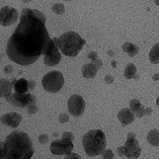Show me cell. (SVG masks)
<instances>
[{"label": "cell", "instance_id": "6da1fadb", "mask_svg": "<svg viewBox=\"0 0 159 159\" xmlns=\"http://www.w3.org/2000/svg\"><path fill=\"white\" fill-rule=\"evenodd\" d=\"M46 20V15L37 9L22 10L20 22L6 48V53L12 61L28 66L40 58L52 39Z\"/></svg>", "mask_w": 159, "mask_h": 159}, {"label": "cell", "instance_id": "d6986e66", "mask_svg": "<svg viewBox=\"0 0 159 159\" xmlns=\"http://www.w3.org/2000/svg\"><path fill=\"white\" fill-rule=\"evenodd\" d=\"M136 75V66L133 62H129L125 65L124 71V76L125 79H134Z\"/></svg>", "mask_w": 159, "mask_h": 159}, {"label": "cell", "instance_id": "60d3db41", "mask_svg": "<svg viewBox=\"0 0 159 159\" xmlns=\"http://www.w3.org/2000/svg\"><path fill=\"white\" fill-rule=\"evenodd\" d=\"M22 1H23L24 3H29V2L32 1V0H22Z\"/></svg>", "mask_w": 159, "mask_h": 159}, {"label": "cell", "instance_id": "9a60e30c", "mask_svg": "<svg viewBox=\"0 0 159 159\" xmlns=\"http://www.w3.org/2000/svg\"><path fill=\"white\" fill-rule=\"evenodd\" d=\"M13 90V83L8 79H0V98L8 97Z\"/></svg>", "mask_w": 159, "mask_h": 159}, {"label": "cell", "instance_id": "484cf974", "mask_svg": "<svg viewBox=\"0 0 159 159\" xmlns=\"http://www.w3.org/2000/svg\"><path fill=\"white\" fill-rule=\"evenodd\" d=\"M58 120H59V123H61V124H65V123H67L68 120H69V116H68V114H60L59 115V117H58Z\"/></svg>", "mask_w": 159, "mask_h": 159}, {"label": "cell", "instance_id": "b9f144b4", "mask_svg": "<svg viewBox=\"0 0 159 159\" xmlns=\"http://www.w3.org/2000/svg\"><path fill=\"white\" fill-rule=\"evenodd\" d=\"M153 1H154V3L156 5H159V0H153Z\"/></svg>", "mask_w": 159, "mask_h": 159}, {"label": "cell", "instance_id": "4fadbf2b", "mask_svg": "<svg viewBox=\"0 0 159 159\" xmlns=\"http://www.w3.org/2000/svg\"><path fill=\"white\" fill-rule=\"evenodd\" d=\"M118 119L122 125L125 127V125H129L134 122L135 119V115L131 111L130 108H124L118 113Z\"/></svg>", "mask_w": 159, "mask_h": 159}, {"label": "cell", "instance_id": "ac0fdd59", "mask_svg": "<svg viewBox=\"0 0 159 159\" xmlns=\"http://www.w3.org/2000/svg\"><path fill=\"white\" fill-rule=\"evenodd\" d=\"M146 140L152 146H159V131L155 129L149 130L146 135Z\"/></svg>", "mask_w": 159, "mask_h": 159}, {"label": "cell", "instance_id": "ffe728a7", "mask_svg": "<svg viewBox=\"0 0 159 159\" xmlns=\"http://www.w3.org/2000/svg\"><path fill=\"white\" fill-rule=\"evenodd\" d=\"M149 60L152 64L159 63V43H155V45L151 48L150 52H149Z\"/></svg>", "mask_w": 159, "mask_h": 159}, {"label": "cell", "instance_id": "4316f807", "mask_svg": "<svg viewBox=\"0 0 159 159\" xmlns=\"http://www.w3.org/2000/svg\"><path fill=\"white\" fill-rule=\"evenodd\" d=\"M134 115H135V117H138V118H142L143 116H145V108H144V106L142 105L138 111H136L135 113H134Z\"/></svg>", "mask_w": 159, "mask_h": 159}, {"label": "cell", "instance_id": "52a82bcc", "mask_svg": "<svg viewBox=\"0 0 159 159\" xmlns=\"http://www.w3.org/2000/svg\"><path fill=\"white\" fill-rule=\"evenodd\" d=\"M125 156L129 159H138L141 154V148L139 146V140L136 139V135L134 133L130 131L128 134L127 141L124 145Z\"/></svg>", "mask_w": 159, "mask_h": 159}, {"label": "cell", "instance_id": "74e56055", "mask_svg": "<svg viewBox=\"0 0 159 159\" xmlns=\"http://www.w3.org/2000/svg\"><path fill=\"white\" fill-rule=\"evenodd\" d=\"M108 56L110 57H115V53H114V52L113 51H108Z\"/></svg>", "mask_w": 159, "mask_h": 159}, {"label": "cell", "instance_id": "d4e9b609", "mask_svg": "<svg viewBox=\"0 0 159 159\" xmlns=\"http://www.w3.org/2000/svg\"><path fill=\"white\" fill-rule=\"evenodd\" d=\"M102 158L103 159H113L114 158V153L111 149H105L102 153Z\"/></svg>", "mask_w": 159, "mask_h": 159}, {"label": "cell", "instance_id": "ee69618b", "mask_svg": "<svg viewBox=\"0 0 159 159\" xmlns=\"http://www.w3.org/2000/svg\"><path fill=\"white\" fill-rule=\"evenodd\" d=\"M63 1H72V0H63Z\"/></svg>", "mask_w": 159, "mask_h": 159}, {"label": "cell", "instance_id": "7a4b0ae2", "mask_svg": "<svg viewBox=\"0 0 159 159\" xmlns=\"http://www.w3.org/2000/svg\"><path fill=\"white\" fill-rule=\"evenodd\" d=\"M4 142L7 159H31L34 155L32 139L24 131H12Z\"/></svg>", "mask_w": 159, "mask_h": 159}, {"label": "cell", "instance_id": "4dcf8cb0", "mask_svg": "<svg viewBox=\"0 0 159 159\" xmlns=\"http://www.w3.org/2000/svg\"><path fill=\"white\" fill-rule=\"evenodd\" d=\"M104 81L106 82V84H112L114 82V77L112 75L108 74V75L105 76V77H104Z\"/></svg>", "mask_w": 159, "mask_h": 159}, {"label": "cell", "instance_id": "2e32d148", "mask_svg": "<svg viewBox=\"0 0 159 159\" xmlns=\"http://www.w3.org/2000/svg\"><path fill=\"white\" fill-rule=\"evenodd\" d=\"M13 89L16 93H20V94H24L29 91V82L25 78H20L16 80L13 84Z\"/></svg>", "mask_w": 159, "mask_h": 159}, {"label": "cell", "instance_id": "836d02e7", "mask_svg": "<svg viewBox=\"0 0 159 159\" xmlns=\"http://www.w3.org/2000/svg\"><path fill=\"white\" fill-rule=\"evenodd\" d=\"M87 57H88V58L91 60V61H92V60H94V59L98 58V54H97L96 52H91L88 53V56H87Z\"/></svg>", "mask_w": 159, "mask_h": 159}, {"label": "cell", "instance_id": "7bdbcfd3", "mask_svg": "<svg viewBox=\"0 0 159 159\" xmlns=\"http://www.w3.org/2000/svg\"><path fill=\"white\" fill-rule=\"evenodd\" d=\"M156 104H157V105L159 106V97L157 98V100H156Z\"/></svg>", "mask_w": 159, "mask_h": 159}, {"label": "cell", "instance_id": "f1b7e54d", "mask_svg": "<svg viewBox=\"0 0 159 159\" xmlns=\"http://www.w3.org/2000/svg\"><path fill=\"white\" fill-rule=\"evenodd\" d=\"M62 138L74 140V134L72 133H70V131H64V133L62 134Z\"/></svg>", "mask_w": 159, "mask_h": 159}, {"label": "cell", "instance_id": "603a6c76", "mask_svg": "<svg viewBox=\"0 0 159 159\" xmlns=\"http://www.w3.org/2000/svg\"><path fill=\"white\" fill-rule=\"evenodd\" d=\"M0 159H7L6 147H5L4 141H0Z\"/></svg>", "mask_w": 159, "mask_h": 159}, {"label": "cell", "instance_id": "cb8c5ba5", "mask_svg": "<svg viewBox=\"0 0 159 159\" xmlns=\"http://www.w3.org/2000/svg\"><path fill=\"white\" fill-rule=\"evenodd\" d=\"M27 111H28V114L30 115H34L36 113H38L39 109H38L36 104H30V105L27 107Z\"/></svg>", "mask_w": 159, "mask_h": 159}, {"label": "cell", "instance_id": "1f68e13d", "mask_svg": "<svg viewBox=\"0 0 159 159\" xmlns=\"http://www.w3.org/2000/svg\"><path fill=\"white\" fill-rule=\"evenodd\" d=\"M116 152H117V154H118L119 156H120V157L125 156V149H124V146H119V147H117Z\"/></svg>", "mask_w": 159, "mask_h": 159}, {"label": "cell", "instance_id": "d590c367", "mask_svg": "<svg viewBox=\"0 0 159 159\" xmlns=\"http://www.w3.org/2000/svg\"><path fill=\"white\" fill-rule=\"evenodd\" d=\"M29 82V91H33L35 88H36V83H35V81H33V80H28Z\"/></svg>", "mask_w": 159, "mask_h": 159}, {"label": "cell", "instance_id": "7c38bea8", "mask_svg": "<svg viewBox=\"0 0 159 159\" xmlns=\"http://www.w3.org/2000/svg\"><path fill=\"white\" fill-rule=\"evenodd\" d=\"M0 120L1 123L7 127L10 128H17L20 125V123L22 122V116L19 113L16 112H11V113H7L4 114L0 118Z\"/></svg>", "mask_w": 159, "mask_h": 159}, {"label": "cell", "instance_id": "83f0119b", "mask_svg": "<svg viewBox=\"0 0 159 159\" xmlns=\"http://www.w3.org/2000/svg\"><path fill=\"white\" fill-rule=\"evenodd\" d=\"M48 141V135L47 134H43L39 136V142L41 144H46Z\"/></svg>", "mask_w": 159, "mask_h": 159}, {"label": "cell", "instance_id": "8fae6325", "mask_svg": "<svg viewBox=\"0 0 159 159\" xmlns=\"http://www.w3.org/2000/svg\"><path fill=\"white\" fill-rule=\"evenodd\" d=\"M19 18L18 11L13 7L4 6L0 9V25L8 27L15 24Z\"/></svg>", "mask_w": 159, "mask_h": 159}, {"label": "cell", "instance_id": "5bb4252c", "mask_svg": "<svg viewBox=\"0 0 159 159\" xmlns=\"http://www.w3.org/2000/svg\"><path fill=\"white\" fill-rule=\"evenodd\" d=\"M98 70L99 69H98L96 65L93 62H90V63H86L82 66L81 72H82V76L85 79H93L96 76Z\"/></svg>", "mask_w": 159, "mask_h": 159}, {"label": "cell", "instance_id": "f546056e", "mask_svg": "<svg viewBox=\"0 0 159 159\" xmlns=\"http://www.w3.org/2000/svg\"><path fill=\"white\" fill-rule=\"evenodd\" d=\"M65 157H67L68 159H81V157H80V155L78 154V153H75V152H71Z\"/></svg>", "mask_w": 159, "mask_h": 159}, {"label": "cell", "instance_id": "e0dca14e", "mask_svg": "<svg viewBox=\"0 0 159 159\" xmlns=\"http://www.w3.org/2000/svg\"><path fill=\"white\" fill-rule=\"evenodd\" d=\"M122 48H123V51L125 52H127L128 53V56L130 57H135L136 54L139 53V46H136L134 45V43H124L123 45H122Z\"/></svg>", "mask_w": 159, "mask_h": 159}, {"label": "cell", "instance_id": "f35d334b", "mask_svg": "<svg viewBox=\"0 0 159 159\" xmlns=\"http://www.w3.org/2000/svg\"><path fill=\"white\" fill-rule=\"evenodd\" d=\"M158 79H159V74H158V73H155L154 75H153V80L157 81Z\"/></svg>", "mask_w": 159, "mask_h": 159}, {"label": "cell", "instance_id": "7402d4cb", "mask_svg": "<svg viewBox=\"0 0 159 159\" xmlns=\"http://www.w3.org/2000/svg\"><path fill=\"white\" fill-rule=\"evenodd\" d=\"M141 106H142V104L138 99H131L129 101V108L131 109V111H133L134 113H135L136 111H138Z\"/></svg>", "mask_w": 159, "mask_h": 159}, {"label": "cell", "instance_id": "7dc6e473", "mask_svg": "<svg viewBox=\"0 0 159 159\" xmlns=\"http://www.w3.org/2000/svg\"><path fill=\"white\" fill-rule=\"evenodd\" d=\"M151 1H153V0H151Z\"/></svg>", "mask_w": 159, "mask_h": 159}, {"label": "cell", "instance_id": "ab89813d", "mask_svg": "<svg viewBox=\"0 0 159 159\" xmlns=\"http://www.w3.org/2000/svg\"><path fill=\"white\" fill-rule=\"evenodd\" d=\"M111 64H112L113 67H116L117 66V61H116V60H113V61L111 62Z\"/></svg>", "mask_w": 159, "mask_h": 159}, {"label": "cell", "instance_id": "3957f363", "mask_svg": "<svg viewBox=\"0 0 159 159\" xmlns=\"http://www.w3.org/2000/svg\"><path fill=\"white\" fill-rule=\"evenodd\" d=\"M82 145L85 153L90 157L102 155L107 145V139L101 129H91L82 138Z\"/></svg>", "mask_w": 159, "mask_h": 159}, {"label": "cell", "instance_id": "44dd1931", "mask_svg": "<svg viewBox=\"0 0 159 159\" xmlns=\"http://www.w3.org/2000/svg\"><path fill=\"white\" fill-rule=\"evenodd\" d=\"M52 10L53 11V13H56L57 15H62L65 12V7L62 3H56L52 6Z\"/></svg>", "mask_w": 159, "mask_h": 159}, {"label": "cell", "instance_id": "e575fe53", "mask_svg": "<svg viewBox=\"0 0 159 159\" xmlns=\"http://www.w3.org/2000/svg\"><path fill=\"white\" fill-rule=\"evenodd\" d=\"M4 72L6 73V74H11V73H12L13 72V66H12V65H10V64L6 65L5 68H4Z\"/></svg>", "mask_w": 159, "mask_h": 159}, {"label": "cell", "instance_id": "8d00e7d4", "mask_svg": "<svg viewBox=\"0 0 159 159\" xmlns=\"http://www.w3.org/2000/svg\"><path fill=\"white\" fill-rule=\"evenodd\" d=\"M152 114V109L151 108H145V116H150Z\"/></svg>", "mask_w": 159, "mask_h": 159}, {"label": "cell", "instance_id": "f6af8a7d", "mask_svg": "<svg viewBox=\"0 0 159 159\" xmlns=\"http://www.w3.org/2000/svg\"><path fill=\"white\" fill-rule=\"evenodd\" d=\"M63 159H68V158H67V157H65V158H63Z\"/></svg>", "mask_w": 159, "mask_h": 159}, {"label": "cell", "instance_id": "d6a6232c", "mask_svg": "<svg viewBox=\"0 0 159 159\" xmlns=\"http://www.w3.org/2000/svg\"><path fill=\"white\" fill-rule=\"evenodd\" d=\"M91 62H93L94 63L96 66L98 67V69H100L101 67H102V65H103V61L101 59H99V58H96V59H94V60H92Z\"/></svg>", "mask_w": 159, "mask_h": 159}, {"label": "cell", "instance_id": "8992f818", "mask_svg": "<svg viewBox=\"0 0 159 159\" xmlns=\"http://www.w3.org/2000/svg\"><path fill=\"white\" fill-rule=\"evenodd\" d=\"M6 101L18 108H27L30 104H36L37 99L36 96L31 94V93H24V94H20V93H11V94L5 98Z\"/></svg>", "mask_w": 159, "mask_h": 159}, {"label": "cell", "instance_id": "277c9868", "mask_svg": "<svg viewBox=\"0 0 159 159\" xmlns=\"http://www.w3.org/2000/svg\"><path fill=\"white\" fill-rule=\"evenodd\" d=\"M59 50L64 56L68 57H75L81 52L85 45V40L73 31H67L57 38Z\"/></svg>", "mask_w": 159, "mask_h": 159}, {"label": "cell", "instance_id": "5b68a950", "mask_svg": "<svg viewBox=\"0 0 159 159\" xmlns=\"http://www.w3.org/2000/svg\"><path fill=\"white\" fill-rule=\"evenodd\" d=\"M42 85L46 91L50 93H57L61 90L64 85L63 74L57 70L50 71L43 77Z\"/></svg>", "mask_w": 159, "mask_h": 159}, {"label": "cell", "instance_id": "bcb514c9", "mask_svg": "<svg viewBox=\"0 0 159 159\" xmlns=\"http://www.w3.org/2000/svg\"><path fill=\"white\" fill-rule=\"evenodd\" d=\"M0 106H1V103H0Z\"/></svg>", "mask_w": 159, "mask_h": 159}, {"label": "cell", "instance_id": "30bf717a", "mask_svg": "<svg viewBox=\"0 0 159 159\" xmlns=\"http://www.w3.org/2000/svg\"><path fill=\"white\" fill-rule=\"evenodd\" d=\"M52 39L54 41V45L43 56V63L48 66H56L61 60V52L58 47V40L57 38H52Z\"/></svg>", "mask_w": 159, "mask_h": 159}, {"label": "cell", "instance_id": "9c48e42d", "mask_svg": "<svg viewBox=\"0 0 159 159\" xmlns=\"http://www.w3.org/2000/svg\"><path fill=\"white\" fill-rule=\"evenodd\" d=\"M67 108L70 115H72L74 117H79L85 111V101L82 96L78 94H73L69 97Z\"/></svg>", "mask_w": 159, "mask_h": 159}, {"label": "cell", "instance_id": "ba28073f", "mask_svg": "<svg viewBox=\"0 0 159 159\" xmlns=\"http://www.w3.org/2000/svg\"><path fill=\"white\" fill-rule=\"evenodd\" d=\"M73 147H74L73 140L62 138L60 139L53 140L51 143L50 150L54 155H65L66 156L69 154V153L72 152Z\"/></svg>", "mask_w": 159, "mask_h": 159}]
</instances>
